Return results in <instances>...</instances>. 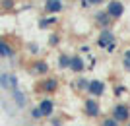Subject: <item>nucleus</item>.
<instances>
[{
  "instance_id": "5",
  "label": "nucleus",
  "mask_w": 130,
  "mask_h": 126,
  "mask_svg": "<svg viewBox=\"0 0 130 126\" xmlns=\"http://www.w3.org/2000/svg\"><path fill=\"white\" fill-rule=\"evenodd\" d=\"M37 107H39V111H41L43 118H45V116H47V118H49V116H53V115H54V109H56V107H54V101H53V99H49V97L41 99Z\"/></svg>"
},
{
  "instance_id": "13",
  "label": "nucleus",
  "mask_w": 130,
  "mask_h": 126,
  "mask_svg": "<svg viewBox=\"0 0 130 126\" xmlns=\"http://www.w3.org/2000/svg\"><path fill=\"white\" fill-rule=\"evenodd\" d=\"M33 70L37 72V74H47V72H49V64L45 60H39V62H35V68H33Z\"/></svg>"
},
{
  "instance_id": "14",
  "label": "nucleus",
  "mask_w": 130,
  "mask_h": 126,
  "mask_svg": "<svg viewBox=\"0 0 130 126\" xmlns=\"http://www.w3.org/2000/svg\"><path fill=\"white\" fill-rule=\"evenodd\" d=\"M87 83H89V82H87L86 78H78V80H76V87L82 89V91H86V89H87Z\"/></svg>"
},
{
  "instance_id": "7",
  "label": "nucleus",
  "mask_w": 130,
  "mask_h": 126,
  "mask_svg": "<svg viewBox=\"0 0 130 126\" xmlns=\"http://www.w3.org/2000/svg\"><path fill=\"white\" fill-rule=\"evenodd\" d=\"M39 87H41L43 93H54V91L58 89V80H56V78H45Z\"/></svg>"
},
{
  "instance_id": "10",
  "label": "nucleus",
  "mask_w": 130,
  "mask_h": 126,
  "mask_svg": "<svg viewBox=\"0 0 130 126\" xmlns=\"http://www.w3.org/2000/svg\"><path fill=\"white\" fill-rule=\"evenodd\" d=\"M12 97H14V101H16V105L20 107V109L25 107V95H23L20 89H14V95H12Z\"/></svg>"
},
{
  "instance_id": "8",
  "label": "nucleus",
  "mask_w": 130,
  "mask_h": 126,
  "mask_svg": "<svg viewBox=\"0 0 130 126\" xmlns=\"http://www.w3.org/2000/svg\"><path fill=\"white\" fill-rule=\"evenodd\" d=\"M72 72H84L86 68V62L82 60V56H70V66H68Z\"/></svg>"
},
{
  "instance_id": "6",
  "label": "nucleus",
  "mask_w": 130,
  "mask_h": 126,
  "mask_svg": "<svg viewBox=\"0 0 130 126\" xmlns=\"http://www.w3.org/2000/svg\"><path fill=\"white\" fill-rule=\"evenodd\" d=\"M97 43H99V47H101V49H109L111 45H115V35H113V31L105 27L103 31H101V35H99Z\"/></svg>"
},
{
  "instance_id": "23",
  "label": "nucleus",
  "mask_w": 130,
  "mask_h": 126,
  "mask_svg": "<svg viewBox=\"0 0 130 126\" xmlns=\"http://www.w3.org/2000/svg\"><path fill=\"white\" fill-rule=\"evenodd\" d=\"M126 126H130V122H128V124H126Z\"/></svg>"
},
{
  "instance_id": "4",
  "label": "nucleus",
  "mask_w": 130,
  "mask_h": 126,
  "mask_svg": "<svg viewBox=\"0 0 130 126\" xmlns=\"http://www.w3.org/2000/svg\"><path fill=\"white\" fill-rule=\"evenodd\" d=\"M105 12L109 14L111 20H119V17L122 16V12H124V6H122V2H119V0H111L107 4V10Z\"/></svg>"
},
{
  "instance_id": "12",
  "label": "nucleus",
  "mask_w": 130,
  "mask_h": 126,
  "mask_svg": "<svg viewBox=\"0 0 130 126\" xmlns=\"http://www.w3.org/2000/svg\"><path fill=\"white\" fill-rule=\"evenodd\" d=\"M12 55H14V49L8 43L0 41V56H12Z\"/></svg>"
},
{
  "instance_id": "16",
  "label": "nucleus",
  "mask_w": 130,
  "mask_h": 126,
  "mask_svg": "<svg viewBox=\"0 0 130 126\" xmlns=\"http://www.w3.org/2000/svg\"><path fill=\"white\" fill-rule=\"evenodd\" d=\"M29 115H31V118H33V120H41V118H43V115H41V111H39V107H33Z\"/></svg>"
},
{
  "instance_id": "15",
  "label": "nucleus",
  "mask_w": 130,
  "mask_h": 126,
  "mask_svg": "<svg viewBox=\"0 0 130 126\" xmlns=\"http://www.w3.org/2000/svg\"><path fill=\"white\" fill-rule=\"evenodd\" d=\"M101 126H120V124L115 120L113 116H107V118H103V120H101Z\"/></svg>"
},
{
  "instance_id": "17",
  "label": "nucleus",
  "mask_w": 130,
  "mask_h": 126,
  "mask_svg": "<svg viewBox=\"0 0 130 126\" xmlns=\"http://www.w3.org/2000/svg\"><path fill=\"white\" fill-rule=\"evenodd\" d=\"M60 68H68V66H70V56H68V55H62V56H60Z\"/></svg>"
},
{
  "instance_id": "1",
  "label": "nucleus",
  "mask_w": 130,
  "mask_h": 126,
  "mask_svg": "<svg viewBox=\"0 0 130 126\" xmlns=\"http://www.w3.org/2000/svg\"><path fill=\"white\" fill-rule=\"evenodd\" d=\"M111 116H113L119 124H126V122L130 120V107H128V105H124V103L115 105L113 111H111Z\"/></svg>"
},
{
  "instance_id": "21",
  "label": "nucleus",
  "mask_w": 130,
  "mask_h": 126,
  "mask_svg": "<svg viewBox=\"0 0 130 126\" xmlns=\"http://www.w3.org/2000/svg\"><path fill=\"white\" fill-rule=\"evenodd\" d=\"M62 124H64L62 118H53V120H51V126H62Z\"/></svg>"
},
{
  "instance_id": "19",
  "label": "nucleus",
  "mask_w": 130,
  "mask_h": 126,
  "mask_svg": "<svg viewBox=\"0 0 130 126\" xmlns=\"http://www.w3.org/2000/svg\"><path fill=\"white\" fill-rule=\"evenodd\" d=\"M122 64H124L126 70H130V49L124 52V58H122Z\"/></svg>"
},
{
  "instance_id": "11",
  "label": "nucleus",
  "mask_w": 130,
  "mask_h": 126,
  "mask_svg": "<svg viewBox=\"0 0 130 126\" xmlns=\"http://www.w3.org/2000/svg\"><path fill=\"white\" fill-rule=\"evenodd\" d=\"M95 22H97L99 25H109V23H111V17H109L107 12H97V14H95Z\"/></svg>"
},
{
  "instance_id": "20",
  "label": "nucleus",
  "mask_w": 130,
  "mask_h": 126,
  "mask_svg": "<svg viewBox=\"0 0 130 126\" xmlns=\"http://www.w3.org/2000/svg\"><path fill=\"white\" fill-rule=\"evenodd\" d=\"M105 0H84V4L86 6H97V4H103Z\"/></svg>"
},
{
  "instance_id": "9",
  "label": "nucleus",
  "mask_w": 130,
  "mask_h": 126,
  "mask_svg": "<svg viewBox=\"0 0 130 126\" xmlns=\"http://www.w3.org/2000/svg\"><path fill=\"white\" fill-rule=\"evenodd\" d=\"M45 10L49 12V14H58L62 10V2L60 0H47L45 2Z\"/></svg>"
},
{
  "instance_id": "22",
  "label": "nucleus",
  "mask_w": 130,
  "mask_h": 126,
  "mask_svg": "<svg viewBox=\"0 0 130 126\" xmlns=\"http://www.w3.org/2000/svg\"><path fill=\"white\" fill-rule=\"evenodd\" d=\"M2 6H4V8H12L14 2H12V0H2Z\"/></svg>"
},
{
  "instance_id": "3",
  "label": "nucleus",
  "mask_w": 130,
  "mask_h": 126,
  "mask_svg": "<svg viewBox=\"0 0 130 126\" xmlns=\"http://www.w3.org/2000/svg\"><path fill=\"white\" fill-rule=\"evenodd\" d=\"M86 93L89 95V97H93V99L101 97V95L105 93V83L101 82V80H89V83H87V89H86Z\"/></svg>"
},
{
  "instance_id": "2",
  "label": "nucleus",
  "mask_w": 130,
  "mask_h": 126,
  "mask_svg": "<svg viewBox=\"0 0 130 126\" xmlns=\"http://www.w3.org/2000/svg\"><path fill=\"white\" fill-rule=\"evenodd\" d=\"M84 115L87 118H99V115H101V103L93 97H87L84 101Z\"/></svg>"
},
{
  "instance_id": "18",
  "label": "nucleus",
  "mask_w": 130,
  "mask_h": 126,
  "mask_svg": "<svg viewBox=\"0 0 130 126\" xmlns=\"http://www.w3.org/2000/svg\"><path fill=\"white\" fill-rule=\"evenodd\" d=\"M56 22V17H49V20H41L39 22V27H49L51 23H54Z\"/></svg>"
}]
</instances>
